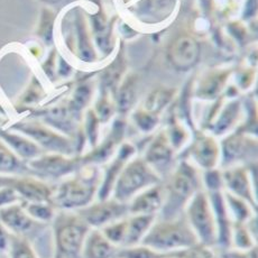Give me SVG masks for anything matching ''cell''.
<instances>
[{"instance_id":"1","label":"cell","mask_w":258,"mask_h":258,"mask_svg":"<svg viewBox=\"0 0 258 258\" xmlns=\"http://www.w3.org/2000/svg\"><path fill=\"white\" fill-rule=\"evenodd\" d=\"M198 238L184 213L172 218H158L148 230L142 244L161 254L184 249L198 244Z\"/></svg>"},{"instance_id":"2","label":"cell","mask_w":258,"mask_h":258,"mask_svg":"<svg viewBox=\"0 0 258 258\" xmlns=\"http://www.w3.org/2000/svg\"><path fill=\"white\" fill-rule=\"evenodd\" d=\"M101 178L96 167H89L71 180L63 182L52 193L51 201L64 211H78L96 200Z\"/></svg>"},{"instance_id":"3","label":"cell","mask_w":258,"mask_h":258,"mask_svg":"<svg viewBox=\"0 0 258 258\" xmlns=\"http://www.w3.org/2000/svg\"><path fill=\"white\" fill-rule=\"evenodd\" d=\"M200 181L195 167L188 163H182L173 173L165 187V202L158 218L175 217L184 210L187 202L198 191H200Z\"/></svg>"},{"instance_id":"4","label":"cell","mask_w":258,"mask_h":258,"mask_svg":"<svg viewBox=\"0 0 258 258\" xmlns=\"http://www.w3.org/2000/svg\"><path fill=\"white\" fill-rule=\"evenodd\" d=\"M183 213L197 236L199 244L216 248L218 229L209 195L202 190L198 191L187 202Z\"/></svg>"},{"instance_id":"5","label":"cell","mask_w":258,"mask_h":258,"mask_svg":"<svg viewBox=\"0 0 258 258\" xmlns=\"http://www.w3.org/2000/svg\"><path fill=\"white\" fill-rule=\"evenodd\" d=\"M157 183H160V176L156 172L143 158H135L123 166L113 185L110 198L128 203L138 193Z\"/></svg>"},{"instance_id":"6","label":"cell","mask_w":258,"mask_h":258,"mask_svg":"<svg viewBox=\"0 0 258 258\" xmlns=\"http://www.w3.org/2000/svg\"><path fill=\"white\" fill-rule=\"evenodd\" d=\"M91 228L77 211L59 215L55 225L58 258H82L84 241Z\"/></svg>"},{"instance_id":"7","label":"cell","mask_w":258,"mask_h":258,"mask_svg":"<svg viewBox=\"0 0 258 258\" xmlns=\"http://www.w3.org/2000/svg\"><path fill=\"white\" fill-rule=\"evenodd\" d=\"M91 229H102L110 223L129 215L128 203L119 202L113 198L93 201L77 211Z\"/></svg>"},{"instance_id":"8","label":"cell","mask_w":258,"mask_h":258,"mask_svg":"<svg viewBox=\"0 0 258 258\" xmlns=\"http://www.w3.org/2000/svg\"><path fill=\"white\" fill-rule=\"evenodd\" d=\"M200 56V46L188 35L178 36L168 48V59L177 70L185 71L196 66Z\"/></svg>"},{"instance_id":"9","label":"cell","mask_w":258,"mask_h":258,"mask_svg":"<svg viewBox=\"0 0 258 258\" xmlns=\"http://www.w3.org/2000/svg\"><path fill=\"white\" fill-rule=\"evenodd\" d=\"M165 202V187L157 183L138 193L128 202L129 215L157 216Z\"/></svg>"},{"instance_id":"10","label":"cell","mask_w":258,"mask_h":258,"mask_svg":"<svg viewBox=\"0 0 258 258\" xmlns=\"http://www.w3.org/2000/svg\"><path fill=\"white\" fill-rule=\"evenodd\" d=\"M222 182L227 186V192L247 201L257 211V199L248 176L246 168L231 167L222 175Z\"/></svg>"},{"instance_id":"11","label":"cell","mask_w":258,"mask_h":258,"mask_svg":"<svg viewBox=\"0 0 258 258\" xmlns=\"http://www.w3.org/2000/svg\"><path fill=\"white\" fill-rule=\"evenodd\" d=\"M19 131L24 132L25 134L34 138L38 144L42 146L48 148V150L61 153V154H71L72 146L71 143L67 138L57 135L48 128L43 127L36 123H24L19 126Z\"/></svg>"},{"instance_id":"12","label":"cell","mask_w":258,"mask_h":258,"mask_svg":"<svg viewBox=\"0 0 258 258\" xmlns=\"http://www.w3.org/2000/svg\"><path fill=\"white\" fill-rule=\"evenodd\" d=\"M173 154H174V148L168 141V137L162 133L150 144L144 161L160 176V173L170 166Z\"/></svg>"},{"instance_id":"13","label":"cell","mask_w":258,"mask_h":258,"mask_svg":"<svg viewBox=\"0 0 258 258\" xmlns=\"http://www.w3.org/2000/svg\"><path fill=\"white\" fill-rule=\"evenodd\" d=\"M134 147L132 145H123L121 150L119 151L118 156L113 160V162L107 168L105 173V176L101 178L100 187H99L97 200H103L108 199L111 197V192L113 185H115L116 180L118 178L119 174H120L121 170L127 164V161L129 160L134 154Z\"/></svg>"},{"instance_id":"14","label":"cell","mask_w":258,"mask_h":258,"mask_svg":"<svg viewBox=\"0 0 258 258\" xmlns=\"http://www.w3.org/2000/svg\"><path fill=\"white\" fill-rule=\"evenodd\" d=\"M119 249L103 236L100 229H91L84 241L82 258H117Z\"/></svg>"},{"instance_id":"15","label":"cell","mask_w":258,"mask_h":258,"mask_svg":"<svg viewBox=\"0 0 258 258\" xmlns=\"http://www.w3.org/2000/svg\"><path fill=\"white\" fill-rule=\"evenodd\" d=\"M219 153L218 144L209 136L198 138L191 150V155L197 164L208 171L213 170L217 165L219 161Z\"/></svg>"},{"instance_id":"16","label":"cell","mask_w":258,"mask_h":258,"mask_svg":"<svg viewBox=\"0 0 258 258\" xmlns=\"http://www.w3.org/2000/svg\"><path fill=\"white\" fill-rule=\"evenodd\" d=\"M156 217L152 215H128L126 235L121 248L141 245L154 221L156 220Z\"/></svg>"},{"instance_id":"17","label":"cell","mask_w":258,"mask_h":258,"mask_svg":"<svg viewBox=\"0 0 258 258\" xmlns=\"http://www.w3.org/2000/svg\"><path fill=\"white\" fill-rule=\"evenodd\" d=\"M78 164V160L68 158L62 155H52L38 158L32 163V166L36 170L44 172L48 175H64L72 172Z\"/></svg>"},{"instance_id":"18","label":"cell","mask_w":258,"mask_h":258,"mask_svg":"<svg viewBox=\"0 0 258 258\" xmlns=\"http://www.w3.org/2000/svg\"><path fill=\"white\" fill-rule=\"evenodd\" d=\"M2 220L9 229L17 232V234H25L35 225L33 218L19 206H12L3 210Z\"/></svg>"},{"instance_id":"19","label":"cell","mask_w":258,"mask_h":258,"mask_svg":"<svg viewBox=\"0 0 258 258\" xmlns=\"http://www.w3.org/2000/svg\"><path fill=\"white\" fill-rule=\"evenodd\" d=\"M3 136L5 140L11 144L14 150L23 157H36L41 153V150H39V147L36 144L26 140V138L17 135H11V134H4Z\"/></svg>"},{"instance_id":"20","label":"cell","mask_w":258,"mask_h":258,"mask_svg":"<svg viewBox=\"0 0 258 258\" xmlns=\"http://www.w3.org/2000/svg\"><path fill=\"white\" fill-rule=\"evenodd\" d=\"M127 217L128 216L123 217L121 219L112 222L110 225L103 227L102 229H100L102 231L103 236H105L112 245H115L118 248H121L123 244V239H125Z\"/></svg>"},{"instance_id":"21","label":"cell","mask_w":258,"mask_h":258,"mask_svg":"<svg viewBox=\"0 0 258 258\" xmlns=\"http://www.w3.org/2000/svg\"><path fill=\"white\" fill-rule=\"evenodd\" d=\"M173 90L168 89H158V90L151 93V96L146 99V111L151 113L160 112L164 108L173 97Z\"/></svg>"},{"instance_id":"22","label":"cell","mask_w":258,"mask_h":258,"mask_svg":"<svg viewBox=\"0 0 258 258\" xmlns=\"http://www.w3.org/2000/svg\"><path fill=\"white\" fill-rule=\"evenodd\" d=\"M136 96V84L133 78H127L126 81L119 90L118 94V107L122 112H126L131 109L133 103L135 102Z\"/></svg>"},{"instance_id":"23","label":"cell","mask_w":258,"mask_h":258,"mask_svg":"<svg viewBox=\"0 0 258 258\" xmlns=\"http://www.w3.org/2000/svg\"><path fill=\"white\" fill-rule=\"evenodd\" d=\"M163 254L151 249L144 245L128 248H120L117 258H162Z\"/></svg>"},{"instance_id":"24","label":"cell","mask_w":258,"mask_h":258,"mask_svg":"<svg viewBox=\"0 0 258 258\" xmlns=\"http://www.w3.org/2000/svg\"><path fill=\"white\" fill-rule=\"evenodd\" d=\"M26 212L31 216L33 219H37L41 221H47L52 219L54 211L51 206H48L46 202H33L27 208Z\"/></svg>"},{"instance_id":"25","label":"cell","mask_w":258,"mask_h":258,"mask_svg":"<svg viewBox=\"0 0 258 258\" xmlns=\"http://www.w3.org/2000/svg\"><path fill=\"white\" fill-rule=\"evenodd\" d=\"M18 158L0 143V172H14L19 167Z\"/></svg>"},{"instance_id":"26","label":"cell","mask_w":258,"mask_h":258,"mask_svg":"<svg viewBox=\"0 0 258 258\" xmlns=\"http://www.w3.org/2000/svg\"><path fill=\"white\" fill-rule=\"evenodd\" d=\"M12 258H37L35 252L25 239L12 241Z\"/></svg>"},{"instance_id":"27","label":"cell","mask_w":258,"mask_h":258,"mask_svg":"<svg viewBox=\"0 0 258 258\" xmlns=\"http://www.w3.org/2000/svg\"><path fill=\"white\" fill-rule=\"evenodd\" d=\"M137 126L144 132H150L157 123V118L148 111H140L135 115Z\"/></svg>"},{"instance_id":"28","label":"cell","mask_w":258,"mask_h":258,"mask_svg":"<svg viewBox=\"0 0 258 258\" xmlns=\"http://www.w3.org/2000/svg\"><path fill=\"white\" fill-rule=\"evenodd\" d=\"M220 258H257V246L246 250L234 249V248L221 250Z\"/></svg>"},{"instance_id":"29","label":"cell","mask_w":258,"mask_h":258,"mask_svg":"<svg viewBox=\"0 0 258 258\" xmlns=\"http://www.w3.org/2000/svg\"><path fill=\"white\" fill-rule=\"evenodd\" d=\"M206 182H207L208 187H209V190L211 192L220 191V185L222 183V176H220L218 172L210 170L206 175Z\"/></svg>"},{"instance_id":"30","label":"cell","mask_w":258,"mask_h":258,"mask_svg":"<svg viewBox=\"0 0 258 258\" xmlns=\"http://www.w3.org/2000/svg\"><path fill=\"white\" fill-rule=\"evenodd\" d=\"M7 240H8V238H7L6 232H5L3 228L0 227V249H4V248H6L7 242H8Z\"/></svg>"},{"instance_id":"31","label":"cell","mask_w":258,"mask_h":258,"mask_svg":"<svg viewBox=\"0 0 258 258\" xmlns=\"http://www.w3.org/2000/svg\"><path fill=\"white\" fill-rule=\"evenodd\" d=\"M42 2L46 3V4H56L59 0H42Z\"/></svg>"}]
</instances>
